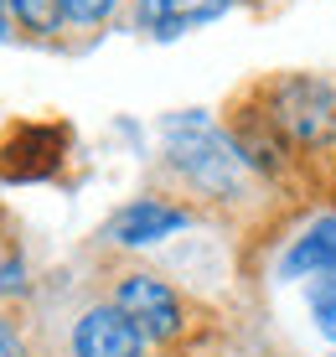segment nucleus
Returning a JSON list of instances; mask_svg holds the SVG:
<instances>
[{
	"label": "nucleus",
	"instance_id": "nucleus-1",
	"mask_svg": "<svg viewBox=\"0 0 336 357\" xmlns=\"http://www.w3.org/2000/svg\"><path fill=\"white\" fill-rule=\"evenodd\" d=\"M166 161L171 171H181V181H192L207 197H238L248 181V161L233 145V135L207 125L202 114L166 119Z\"/></svg>",
	"mask_w": 336,
	"mask_h": 357
},
{
	"label": "nucleus",
	"instance_id": "nucleus-2",
	"mask_svg": "<svg viewBox=\"0 0 336 357\" xmlns=\"http://www.w3.org/2000/svg\"><path fill=\"white\" fill-rule=\"evenodd\" d=\"M264 119L275 130V140L305 145V151H321V145L336 140V89L326 78H310V73H290V78L264 83Z\"/></svg>",
	"mask_w": 336,
	"mask_h": 357
},
{
	"label": "nucleus",
	"instance_id": "nucleus-3",
	"mask_svg": "<svg viewBox=\"0 0 336 357\" xmlns=\"http://www.w3.org/2000/svg\"><path fill=\"white\" fill-rule=\"evenodd\" d=\"M114 305L145 331V342H171V337L181 331V295L171 290L160 275H145V269L119 275Z\"/></svg>",
	"mask_w": 336,
	"mask_h": 357
},
{
	"label": "nucleus",
	"instance_id": "nucleus-4",
	"mask_svg": "<svg viewBox=\"0 0 336 357\" xmlns=\"http://www.w3.org/2000/svg\"><path fill=\"white\" fill-rule=\"evenodd\" d=\"M72 357H145V331L114 301H98L72 321Z\"/></svg>",
	"mask_w": 336,
	"mask_h": 357
},
{
	"label": "nucleus",
	"instance_id": "nucleus-5",
	"mask_svg": "<svg viewBox=\"0 0 336 357\" xmlns=\"http://www.w3.org/2000/svg\"><path fill=\"white\" fill-rule=\"evenodd\" d=\"M192 228V213L176 202H166V197H140V202H124L114 218H109L104 238L119 243V249H151V243L171 238V233Z\"/></svg>",
	"mask_w": 336,
	"mask_h": 357
},
{
	"label": "nucleus",
	"instance_id": "nucleus-6",
	"mask_svg": "<svg viewBox=\"0 0 336 357\" xmlns=\"http://www.w3.org/2000/svg\"><path fill=\"white\" fill-rule=\"evenodd\" d=\"M316 275H336V218H316L280 259V280H316Z\"/></svg>",
	"mask_w": 336,
	"mask_h": 357
},
{
	"label": "nucleus",
	"instance_id": "nucleus-7",
	"mask_svg": "<svg viewBox=\"0 0 336 357\" xmlns=\"http://www.w3.org/2000/svg\"><path fill=\"white\" fill-rule=\"evenodd\" d=\"M233 0H140V26L155 36H181L192 26H207Z\"/></svg>",
	"mask_w": 336,
	"mask_h": 357
},
{
	"label": "nucleus",
	"instance_id": "nucleus-8",
	"mask_svg": "<svg viewBox=\"0 0 336 357\" xmlns=\"http://www.w3.org/2000/svg\"><path fill=\"white\" fill-rule=\"evenodd\" d=\"M10 16L31 36H57V26L68 21L62 16V0H10Z\"/></svg>",
	"mask_w": 336,
	"mask_h": 357
},
{
	"label": "nucleus",
	"instance_id": "nucleus-9",
	"mask_svg": "<svg viewBox=\"0 0 336 357\" xmlns=\"http://www.w3.org/2000/svg\"><path fill=\"white\" fill-rule=\"evenodd\" d=\"M305 301H310V316H316V331L326 342H336V275L305 280Z\"/></svg>",
	"mask_w": 336,
	"mask_h": 357
},
{
	"label": "nucleus",
	"instance_id": "nucleus-10",
	"mask_svg": "<svg viewBox=\"0 0 336 357\" xmlns=\"http://www.w3.org/2000/svg\"><path fill=\"white\" fill-rule=\"evenodd\" d=\"M119 0H62V16L72 21V26H104L109 16H114Z\"/></svg>",
	"mask_w": 336,
	"mask_h": 357
},
{
	"label": "nucleus",
	"instance_id": "nucleus-11",
	"mask_svg": "<svg viewBox=\"0 0 336 357\" xmlns=\"http://www.w3.org/2000/svg\"><path fill=\"white\" fill-rule=\"evenodd\" d=\"M26 290V264L16 249H0V295H21Z\"/></svg>",
	"mask_w": 336,
	"mask_h": 357
},
{
	"label": "nucleus",
	"instance_id": "nucleus-12",
	"mask_svg": "<svg viewBox=\"0 0 336 357\" xmlns=\"http://www.w3.org/2000/svg\"><path fill=\"white\" fill-rule=\"evenodd\" d=\"M0 357H26V342H21V331L0 316Z\"/></svg>",
	"mask_w": 336,
	"mask_h": 357
},
{
	"label": "nucleus",
	"instance_id": "nucleus-13",
	"mask_svg": "<svg viewBox=\"0 0 336 357\" xmlns=\"http://www.w3.org/2000/svg\"><path fill=\"white\" fill-rule=\"evenodd\" d=\"M6 10H10V0H0V36H6Z\"/></svg>",
	"mask_w": 336,
	"mask_h": 357
}]
</instances>
